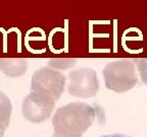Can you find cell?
Wrapping results in <instances>:
<instances>
[{
  "mask_svg": "<svg viewBox=\"0 0 147 137\" xmlns=\"http://www.w3.org/2000/svg\"><path fill=\"white\" fill-rule=\"evenodd\" d=\"M96 116V108L86 103H69L58 108L52 118L53 136L82 137Z\"/></svg>",
  "mask_w": 147,
  "mask_h": 137,
  "instance_id": "obj_1",
  "label": "cell"
},
{
  "mask_svg": "<svg viewBox=\"0 0 147 137\" xmlns=\"http://www.w3.org/2000/svg\"><path fill=\"white\" fill-rule=\"evenodd\" d=\"M103 77L106 87L115 92L130 90L138 82L135 63L130 59L108 63L103 69Z\"/></svg>",
  "mask_w": 147,
  "mask_h": 137,
  "instance_id": "obj_2",
  "label": "cell"
},
{
  "mask_svg": "<svg viewBox=\"0 0 147 137\" xmlns=\"http://www.w3.org/2000/svg\"><path fill=\"white\" fill-rule=\"evenodd\" d=\"M65 86V76L60 71L51 67H43L33 74L31 88L33 92H38L56 100L60 98Z\"/></svg>",
  "mask_w": 147,
  "mask_h": 137,
  "instance_id": "obj_3",
  "label": "cell"
},
{
  "mask_svg": "<svg viewBox=\"0 0 147 137\" xmlns=\"http://www.w3.org/2000/svg\"><path fill=\"white\" fill-rule=\"evenodd\" d=\"M98 90L99 81L94 69L84 67L69 72L67 91L71 96L90 98L96 96Z\"/></svg>",
  "mask_w": 147,
  "mask_h": 137,
  "instance_id": "obj_4",
  "label": "cell"
},
{
  "mask_svg": "<svg viewBox=\"0 0 147 137\" xmlns=\"http://www.w3.org/2000/svg\"><path fill=\"white\" fill-rule=\"evenodd\" d=\"M55 102L52 98L38 92H31L23 100L22 112L26 120L39 124L48 120L54 109Z\"/></svg>",
  "mask_w": 147,
  "mask_h": 137,
  "instance_id": "obj_5",
  "label": "cell"
},
{
  "mask_svg": "<svg viewBox=\"0 0 147 137\" xmlns=\"http://www.w3.org/2000/svg\"><path fill=\"white\" fill-rule=\"evenodd\" d=\"M28 69V61L23 58H0V70L9 77L23 76Z\"/></svg>",
  "mask_w": 147,
  "mask_h": 137,
  "instance_id": "obj_6",
  "label": "cell"
},
{
  "mask_svg": "<svg viewBox=\"0 0 147 137\" xmlns=\"http://www.w3.org/2000/svg\"><path fill=\"white\" fill-rule=\"evenodd\" d=\"M12 105L9 98L0 91V130L5 131L10 123Z\"/></svg>",
  "mask_w": 147,
  "mask_h": 137,
  "instance_id": "obj_7",
  "label": "cell"
},
{
  "mask_svg": "<svg viewBox=\"0 0 147 137\" xmlns=\"http://www.w3.org/2000/svg\"><path fill=\"white\" fill-rule=\"evenodd\" d=\"M76 59H50L49 60V66L56 69H69L76 64Z\"/></svg>",
  "mask_w": 147,
  "mask_h": 137,
  "instance_id": "obj_8",
  "label": "cell"
},
{
  "mask_svg": "<svg viewBox=\"0 0 147 137\" xmlns=\"http://www.w3.org/2000/svg\"><path fill=\"white\" fill-rule=\"evenodd\" d=\"M136 61L138 62V70H139L141 80L143 81V83L147 84V58L136 60Z\"/></svg>",
  "mask_w": 147,
  "mask_h": 137,
  "instance_id": "obj_9",
  "label": "cell"
},
{
  "mask_svg": "<svg viewBox=\"0 0 147 137\" xmlns=\"http://www.w3.org/2000/svg\"><path fill=\"white\" fill-rule=\"evenodd\" d=\"M101 137H130V136H127V135L124 134H109V135H103V136Z\"/></svg>",
  "mask_w": 147,
  "mask_h": 137,
  "instance_id": "obj_10",
  "label": "cell"
},
{
  "mask_svg": "<svg viewBox=\"0 0 147 137\" xmlns=\"http://www.w3.org/2000/svg\"><path fill=\"white\" fill-rule=\"evenodd\" d=\"M3 135H4V131L0 130V137H3Z\"/></svg>",
  "mask_w": 147,
  "mask_h": 137,
  "instance_id": "obj_11",
  "label": "cell"
},
{
  "mask_svg": "<svg viewBox=\"0 0 147 137\" xmlns=\"http://www.w3.org/2000/svg\"><path fill=\"white\" fill-rule=\"evenodd\" d=\"M53 137H55V136H53Z\"/></svg>",
  "mask_w": 147,
  "mask_h": 137,
  "instance_id": "obj_12",
  "label": "cell"
}]
</instances>
